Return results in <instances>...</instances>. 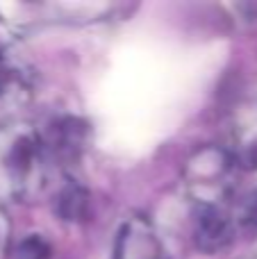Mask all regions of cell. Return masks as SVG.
<instances>
[{"mask_svg":"<svg viewBox=\"0 0 257 259\" xmlns=\"http://www.w3.org/2000/svg\"><path fill=\"white\" fill-rule=\"evenodd\" d=\"M53 166V148L32 123L0 125V200L30 202L44 196Z\"/></svg>","mask_w":257,"mask_h":259,"instance_id":"cell-1","label":"cell"},{"mask_svg":"<svg viewBox=\"0 0 257 259\" xmlns=\"http://www.w3.org/2000/svg\"><path fill=\"white\" fill-rule=\"evenodd\" d=\"M235 173V157L219 148H203L187 161L185 182L200 207H221L232 196Z\"/></svg>","mask_w":257,"mask_h":259,"instance_id":"cell-2","label":"cell"},{"mask_svg":"<svg viewBox=\"0 0 257 259\" xmlns=\"http://www.w3.org/2000/svg\"><path fill=\"white\" fill-rule=\"evenodd\" d=\"M114 259H171L162 237L144 219H130L118 232Z\"/></svg>","mask_w":257,"mask_h":259,"instance_id":"cell-3","label":"cell"},{"mask_svg":"<svg viewBox=\"0 0 257 259\" xmlns=\"http://www.w3.org/2000/svg\"><path fill=\"white\" fill-rule=\"evenodd\" d=\"M235 219L221 207H200L196 221V241L207 252L221 250L235 239Z\"/></svg>","mask_w":257,"mask_h":259,"instance_id":"cell-4","label":"cell"},{"mask_svg":"<svg viewBox=\"0 0 257 259\" xmlns=\"http://www.w3.org/2000/svg\"><path fill=\"white\" fill-rule=\"evenodd\" d=\"M50 255H53L50 243L41 234H27L14 250V259H50Z\"/></svg>","mask_w":257,"mask_h":259,"instance_id":"cell-5","label":"cell"},{"mask_svg":"<svg viewBox=\"0 0 257 259\" xmlns=\"http://www.w3.org/2000/svg\"><path fill=\"white\" fill-rule=\"evenodd\" d=\"M235 223H244V225H248V228H257V189L248 191L244 198H239Z\"/></svg>","mask_w":257,"mask_h":259,"instance_id":"cell-6","label":"cell"},{"mask_svg":"<svg viewBox=\"0 0 257 259\" xmlns=\"http://www.w3.org/2000/svg\"><path fill=\"white\" fill-rule=\"evenodd\" d=\"M9 221H7V216H5V211L0 209V259L5 257V252H7V248H9Z\"/></svg>","mask_w":257,"mask_h":259,"instance_id":"cell-7","label":"cell"}]
</instances>
